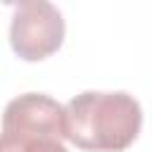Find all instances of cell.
Segmentation results:
<instances>
[{"label":"cell","instance_id":"obj_1","mask_svg":"<svg viewBox=\"0 0 152 152\" xmlns=\"http://www.w3.org/2000/svg\"><path fill=\"white\" fill-rule=\"evenodd\" d=\"M66 140L86 152H124L142 128L140 102L124 90H86L69 100Z\"/></svg>","mask_w":152,"mask_h":152},{"label":"cell","instance_id":"obj_2","mask_svg":"<svg viewBox=\"0 0 152 152\" xmlns=\"http://www.w3.org/2000/svg\"><path fill=\"white\" fill-rule=\"evenodd\" d=\"M62 12L45 0H26L12 7L10 45L24 62H43L62 48Z\"/></svg>","mask_w":152,"mask_h":152},{"label":"cell","instance_id":"obj_3","mask_svg":"<svg viewBox=\"0 0 152 152\" xmlns=\"http://www.w3.org/2000/svg\"><path fill=\"white\" fill-rule=\"evenodd\" d=\"M2 131H40L66 140V114L64 107L50 95L24 93L7 102Z\"/></svg>","mask_w":152,"mask_h":152},{"label":"cell","instance_id":"obj_4","mask_svg":"<svg viewBox=\"0 0 152 152\" xmlns=\"http://www.w3.org/2000/svg\"><path fill=\"white\" fill-rule=\"evenodd\" d=\"M0 152H69L64 140L40 131H2Z\"/></svg>","mask_w":152,"mask_h":152}]
</instances>
